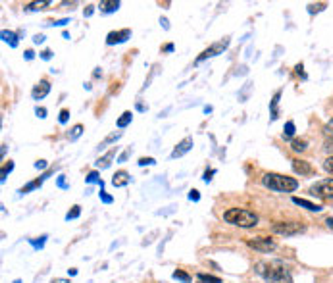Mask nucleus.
I'll use <instances>...</instances> for the list:
<instances>
[{
  "label": "nucleus",
  "instance_id": "obj_1",
  "mask_svg": "<svg viewBox=\"0 0 333 283\" xmlns=\"http://www.w3.org/2000/svg\"><path fill=\"white\" fill-rule=\"evenodd\" d=\"M258 273L266 279V283H293L291 273L287 271L281 262H264L258 264Z\"/></svg>",
  "mask_w": 333,
  "mask_h": 283
},
{
  "label": "nucleus",
  "instance_id": "obj_2",
  "mask_svg": "<svg viewBox=\"0 0 333 283\" xmlns=\"http://www.w3.org/2000/svg\"><path fill=\"white\" fill-rule=\"evenodd\" d=\"M262 183L270 191H277V193H293L298 189V181L295 177H287L281 173H264Z\"/></svg>",
  "mask_w": 333,
  "mask_h": 283
},
{
  "label": "nucleus",
  "instance_id": "obj_3",
  "mask_svg": "<svg viewBox=\"0 0 333 283\" xmlns=\"http://www.w3.org/2000/svg\"><path fill=\"white\" fill-rule=\"evenodd\" d=\"M223 220L231 225H237V227H254L258 223V216L250 210H243V208H229L225 214H223Z\"/></svg>",
  "mask_w": 333,
  "mask_h": 283
},
{
  "label": "nucleus",
  "instance_id": "obj_4",
  "mask_svg": "<svg viewBox=\"0 0 333 283\" xmlns=\"http://www.w3.org/2000/svg\"><path fill=\"white\" fill-rule=\"evenodd\" d=\"M310 195L312 197H318V198H323V200H329L333 198V179H321L318 183H314L310 187Z\"/></svg>",
  "mask_w": 333,
  "mask_h": 283
},
{
  "label": "nucleus",
  "instance_id": "obj_5",
  "mask_svg": "<svg viewBox=\"0 0 333 283\" xmlns=\"http://www.w3.org/2000/svg\"><path fill=\"white\" fill-rule=\"evenodd\" d=\"M304 225H300V223H295V222H285V223H275L273 225V231L279 235H285V237H293V235H298V233H304Z\"/></svg>",
  "mask_w": 333,
  "mask_h": 283
},
{
  "label": "nucleus",
  "instance_id": "obj_6",
  "mask_svg": "<svg viewBox=\"0 0 333 283\" xmlns=\"http://www.w3.org/2000/svg\"><path fill=\"white\" fill-rule=\"evenodd\" d=\"M229 47V39H223V41H218V43H214L212 47L204 50L200 56L197 58V64H200L202 60H206V58H212V56H218V54H222L223 50Z\"/></svg>",
  "mask_w": 333,
  "mask_h": 283
},
{
  "label": "nucleus",
  "instance_id": "obj_7",
  "mask_svg": "<svg viewBox=\"0 0 333 283\" xmlns=\"http://www.w3.org/2000/svg\"><path fill=\"white\" fill-rule=\"evenodd\" d=\"M248 246L250 248H254V250H260V252H270L275 248V241L270 239V237H258V239H252V241H248Z\"/></svg>",
  "mask_w": 333,
  "mask_h": 283
},
{
  "label": "nucleus",
  "instance_id": "obj_8",
  "mask_svg": "<svg viewBox=\"0 0 333 283\" xmlns=\"http://www.w3.org/2000/svg\"><path fill=\"white\" fill-rule=\"evenodd\" d=\"M131 37V29H120V31H110L106 35V45H120L125 43L127 39Z\"/></svg>",
  "mask_w": 333,
  "mask_h": 283
},
{
  "label": "nucleus",
  "instance_id": "obj_9",
  "mask_svg": "<svg viewBox=\"0 0 333 283\" xmlns=\"http://www.w3.org/2000/svg\"><path fill=\"white\" fill-rule=\"evenodd\" d=\"M191 148H193V137H185L181 143H177V147L173 148L172 158H181V156L187 154Z\"/></svg>",
  "mask_w": 333,
  "mask_h": 283
},
{
  "label": "nucleus",
  "instance_id": "obj_10",
  "mask_svg": "<svg viewBox=\"0 0 333 283\" xmlns=\"http://www.w3.org/2000/svg\"><path fill=\"white\" fill-rule=\"evenodd\" d=\"M49 93H50V83L47 79H43V81H39L37 85L33 87L31 97H33V100H41V99H45Z\"/></svg>",
  "mask_w": 333,
  "mask_h": 283
},
{
  "label": "nucleus",
  "instance_id": "obj_11",
  "mask_svg": "<svg viewBox=\"0 0 333 283\" xmlns=\"http://www.w3.org/2000/svg\"><path fill=\"white\" fill-rule=\"evenodd\" d=\"M293 170L296 173H300V175H310V173L314 172V168L306 160H293Z\"/></svg>",
  "mask_w": 333,
  "mask_h": 283
},
{
  "label": "nucleus",
  "instance_id": "obj_12",
  "mask_svg": "<svg viewBox=\"0 0 333 283\" xmlns=\"http://www.w3.org/2000/svg\"><path fill=\"white\" fill-rule=\"evenodd\" d=\"M114 156H116V148H112V150H108L104 156H100L99 160L95 162V166L100 168V170H106V168L112 164V160H114Z\"/></svg>",
  "mask_w": 333,
  "mask_h": 283
},
{
  "label": "nucleus",
  "instance_id": "obj_13",
  "mask_svg": "<svg viewBox=\"0 0 333 283\" xmlns=\"http://www.w3.org/2000/svg\"><path fill=\"white\" fill-rule=\"evenodd\" d=\"M131 181V177H129V173L127 172H116L114 173V177H112V185L114 187H125V185Z\"/></svg>",
  "mask_w": 333,
  "mask_h": 283
},
{
  "label": "nucleus",
  "instance_id": "obj_14",
  "mask_svg": "<svg viewBox=\"0 0 333 283\" xmlns=\"http://www.w3.org/2000/svg\"><path fill=\"white\" fill-rule=\"evenodd\" d=\"M99 8H100V12L112 14L120 8V2H118V0H102V2L99 4Z\"/></svg>",
  "mask_w": 333,
  "mask_h": 283
},
{
  "label": "nucleus",
  "instance_id": "obj_15",
  "mask_svg": "<svg viewBox=\"0 0 333 283\" xmlns=\"http://www.w3.org/2000/svg\"><path fill=\"white\" fill-rule=\"evenodd\" d=\"M293 202H295V204H298V206H302V208L310 210V212H321V206H320V204H314V202H310V200H304V198L295 197V198H293Z\"/></svg>",
  "mask_w": 333,
  "mask_h": 283
},
{
  "label": "nucleus",
  "instance_id": "obj_16",
  "mask_svg": "<svg viewBox=\"0 0 333 283\" xmlns=\"http://www.w3.org/2000/svg\"><path fill=\"white\" fill-rule=\"evenodd\" d=\"M0 37H2V41H4V43H8V45H10L12 49H16V47H18V35H16L14 31H8V29H2Z\"/></svg>",
  "mask_w": 333,
  "mask_h": 283
},
{
  "label": "nucleus",
  "instance_id": "obj_17",
  "mask_svg": "<svg viewBox=\"0 0 333 283\" xmlns=\"http://www.w3.org/2000/svg\"><path fill=\"white\" fill-rule=\"evenodd\" d=\"M279 99H281V91H277V93L273 95V100H271V104H270L271 120H277V116H279V112H277V104H279Z\"/></svg>",
  "mask_w": 333,
  "mask_h": 283
},
{
  "label": "nucleus",
  "instance_id": "obj_18",
  "mask_svg": "<svg viewBox=\"0 0 333 283\" xmlns=\"http://www.w3.org/2000/svg\"><path fill=\"white\" fill-rule=\"evenodd\" d=\"M49 6H52V2L43 0V2H31V4H27L25 10H27V12H31V10H45V8H49Z\"/></svg>",
  "mask_w": 333,
  "mask_h": 283
},
{
  "label": "nucleus",
  "instance_id": "obj_19",
  "mask_svg": "<svg viewBox=\"0 0 333 283\" xmlns=\"http://www.w3.org/2000/svg\"><path fill=\"white\" fill-rule=\"evenodd\" d=\"M45 177H47V175H43V177H39V179H35V181L27 183L25 187H22V189H20V193H22V195H25V193H29V191H33V189L41 187V183H43V179H45Z\"/></svg>",
  "mask_w": 333,
  "mask_h": 283
},
{
  "label": "nucleus",
  "instance_id": "obj_20",
  "mask_svg": "<svg viewBox=\"0 0 333 283\" xmlns=\"http://www.w3.org/2000/svg\"><path fill=\"white\" fill-rule=\"evenodd\" d=\"M131 120H133V114H131V112H124V114H122V118L118 120V127H120V129H124V127H127V125L131 123Z\"/></svg>",
  "mask_w": 333,
  "mask_h": 283
},
{
  "label": "nucleus",
  "instance_id": "obj_21",
  "mask_svg": "<svg viewBox=\"0 0 333 283\" xmlns=\"http://www.w3.org/2000/svg\"><path fill=\"white\" fill-rule=\"evenodd\" d=\"M12 170H14V164H12L10 160H8L6 164H4V166H2V172H0V181H2V183L6 181V175L12 172Z\"/></svg>",
  "mask_w": 333,
  "mask_h": 283
},
{
  "label": "nucleus",
  "instance_id": "obj_22",
  "mask_svg": "<svg viewBox=\"0 0 333 283\" xmlns=\"http://www.w3.org/2000/svg\"><path fill=\"white\" fill-rule=\"evenodd\" d=\"M295 135V122H287L283 129V139H291Z\"/></svg>",
  "mask_w": 333,
  "mask_h": 283
},
{
  "label": "nucleus",
  "instance_id": "obj_23",
  "mask_svg": "<svg viewBox=\"0 0 333 283\" xmlns=\"http://www.w3.org/2000/svg\"><path fill=\"white\" fill-rule=\"evenodd\" d=\"M198 281H204V283H222L220 277H214L210 273H198Z\"/></svg>",
  "mask_w": 333,
  "mask_h": 283
},
{
  "label": "nucleus",
  "instance_id": "obj_24",
  "mask_svg": "<svg viewBox=\"0 0 333 283\" xmlns=\"http://www.w3.org/2000/svg\"><path fill=\"white\" fill-rule=\"evenodd\" d=\"M81 133H83V125H81V123H77V125H74L72 133H68V139H70V141H75V139L81 135Z\"/></svg>",
  "mask_w": 333,
  "mask_h": 283
},
{
  "label": "nucleus",
  "instance_id": "obj_25",
  "mask_svg": "<svg viewBox=\"0 0 333 283\" xmlns=\"http://www.w3.org/2000/svg\"><path fill=\"white\" fill-rule=\"evenodd\" d=\"M306 147H308V143L306 141H300V139H296V141H293V150L295 152H302V150H306Z\"/></svg>",
  "mask_w": 333,
  "mask_h": 283
},
{
  "label": "nucleus",
  "instance_id": "obj_26",
  "mask_svg": "<svg viewBox=\"0 0 333 283\" xmlns=\"http://www.w3.org/2000/svg\"><path fill=\"white\" fill-rule=\"evenodd\" d=\"M173 277H175V279H179V281H183V283H191V275L185 273V271H181V270L173 271Z\"/></svg>",
  "mask_w": 333,
  "mask_h": 283
},
{
  "label": "nucleus",
  "instance_id": "obj_27",
  "mask_svg": "<svg viewBox=\"0 0 333 283\" xmlns=\"http://www.w3.org/2000/svg\"><path fill=\"white\" fill-rule=\"evenodd\" d=\"M79 214H81V208L79 206H72V210L66 214V220L70 222V220H75V218H79Z\"/></svg>",
  "mask_w": 333,
  "mask_h": 283
},
{
  "label": "nucleus",
  "instance_id": "obj_28",
  "mask_svg": "<svg viewBox=\"0 0 333 283\" xmlns=\"http://www.w3.org/2000/svg\"><path fill=\"white\" fill-rule=\"evenodd\" d=\"M120 137H122V133H112V135H108L106 137V139H104V141H102V143H100L99 147L102 148V147H106V145H108V143H114V141H118V139H120Z\"/></svg>",
  "mask_w": 333,
  "mask_h": 283
},
{
  "label": "nucleus",
  "instance_id": "obj_29",
  "mask_svg": "<svg viewBox=\"0 0 333 283\" xmlns=\"http://www.w3.org/2000/svg\"><path fill=\"white\" fill-rule=\"evenodd\" d=\"M323 170L327 173H331L333 175V156H329V158H325V162H323Z\"/></svg>",
  "mask_w": 333,
  "mask_h": 283
},
{
  "label": "nucleus",
  "instance_id": "obj_30",
  "mask_svg": "<svg viewBox=\"0 0 333 283\" xmlns=\"http://www.w3.org/2000/svg\"><path fill=\"white\" fill-rule=\"evenodd\" d=\"M85 181H87V183H99V181H100V179H99V173H97V172H91V173H89V175L85 177Z\"/></svg>",
  "mask_w": 333,
  "mask_h": 283
},
{
  "label": "nucleus",
  "instance_id": "obj_31",
  "mask_svg": "<svg viewBox=\"0 0 333 283\" xmlns=\"http://www.w3.org/2000/svg\"><path fill=\"white\" fill-rule=\"evenodd\" d=\"M295 72H296V75H300L302 79H306V77H308V75L304 74V64H296Z\"/></svg>",
  "mask_w": 333,
  "mask_h": 283
},
{
  "label": "nucleus",
  "instance_id": "obj_32",
  "mask_svg": "<svg viewBox=\"0 0 333 283\" xmlns=\"http://www.w3.org/2000/svg\"><path fill=\"white\" fill-rule=\"evenodd\" d=\"M45 239H47L45 235H43V237H39V241H35V239H31V245L35 246V248H43V245H45Z\"/></svg>",
  "mask_w": 333,
  "mask_h": 283
},
{
  "label": "nucleus",
  "instance_id": "obj_33",
  "mask_svg": "<svg viewBox=\"0 0 333 283\" xmlns=\"http://www.w3.org/2000/svg\"><path fill=\"white\" fill-rule=\"evenodd\" d=\"M100 200H102V202H104V204H110L112 200H114V198L110 197V195H106V193H104V191H102V189H100Z\"/></svg>",
  "mask_w": 333,
  "mask_h": 283
},
{
  "label": "nucleus",
  "instance_id": "obj_34",
  "mask_svg": "<svg viewBox=\"0 0 333 283\" xmlns=\"http://www.w3.org/2000/svg\"><path fill=\"white\" fill-rule=\"evenodd\" d=\"M323 8H325V4H318V6H316V4H310V6H308V12H310V14L320 12V10H323Z\"/></svg>",
  "mask_w": 333,
  "mask_h": 283
},
{
  "label": "nucleus",
  "instance_id": "obj_35",
  "mask_svg": "<svg viewBox=\"0 0 333 283\" xmlns=\"http://www.w3.org/2000/svg\"><path fill=\"white\" fill-rule=\"evenodd\" d=\"M154 164H156L154 158H141L139 160V166H154Z\"/></svg>",
  "mask_w": 333,
  "mask_h": 283
},
{
  "label": "nucleus",
  "instance_id": "obj_36",
  "mask_svg": "<svg viewBox=\"0 0 333 283\" xmlns=\"http://www.w3.org/2000/svg\"><path fill=\"white\" fill-rule=\"evenodd\" d=\"M35 114H37L39 118L43 120V118H47V108H43V106H37V108H35Z\"/></svg>",
  "mask_w": 333,
  "mask_h": 283
},
{
  "label": "nucleus",
  "instance_id": "obj_37",
  "mask_svg": "<svg viewBox=\"0 0 333 283\" xmlns=\"http://www.w3.org/2000/svg\"><path fill=\"white\" fill-rule=\"evenodd\" d=\"M189 200H195V202H198V200H200V195H198L197 189H193V191L189 193Z\"/></svg>",
  "mask_w": 333,
  "mask_h": 283
},
{
  "label": "nucleus",
  "instance_id": "obj_38",
  "mask_svg": "<svg viewBox=\"0 0 333 283\" xmlns=\"http://www.w3.org/2000/svg\"><path fill=\"white\" fill-rule=\"evenodd\" d=\"M214 173H216V170H206V172H204V177H202V179H204L206 183H210V181H212V175H214Z\"/></svg>",
  "mask_w": 333,
  "mask_h": 283
},
{
  "label": "nucleus",
  "instance_id": "obj_39",
  "mask_svg": "<svg viewBox=\"0 0 333 283\" xmlns=\"http://www.w3.org/2000/svg\"><path fill=\"white\" fill-rule=\"evenodd\" d=\"M68 118H70V112L62 110V112H60V118H58V120H60V123H66V122H68Z\"/></svg>",
  "mask_w": 333,
  "mask_h": 283
},
{
  "label": "nucleus",
  "instance_id": "obj_40",
  "mask_svg": "<svg viewBox=\"0 0 333 283\" xmlns=\"http://www.w3.org/2000/svg\"><path fill=\"white\" fill-rule=\"evenodd\" d=\"M49 164H47V160H37L35 162V170H45Z\"/></svg>",
  "mask_w": 333,
  "mask_h": 283
},
{
  "label": "nucleus",
  "instance_id": "obj_41",
  "mask_svg": "<svg viewBox=\"0 0 333 283\" xmlns=\"http://www.w3.org/2000/svg\"><path fill=\"white\" fill-rule=\"evenodd\" d=\"M325 133L333 137V118L329 120V122H327V125H325Z\"/></svg>",
  "mask_w": 333,
  "mask_h": 283
},
{
  "label": "nucleus",
  "instance_id": "obj_42",
  "mask_svg": "<svg viewBox=\"0 0 333 283\" xmlns=\"http://www.w3.org/2000/svg\"><path fill=\"white\" fill-rule=\"evenodd\" d=\"M41 58H43V60H50V58H52V52H50V50H43V52H41Z\"/></svg>",
  "mask_w": 333,
  "mask_h": 283
},
{
  "label": "nucleus",
  "instance_id": "obj_43",
  "mask_svg": "<svg viewBox=\"0 0 333 283\" xmlns=\"http://www.w3.org/2000/svg\"><path fill=\"white\" fill-rule=\"evenodd\" d=\"M93 12H95V6H91V4H89L85 10H83V16H85V18H89V16H91Z\"/></svg>",
  "mask_w": 333,
  "mask_h": 283
},
{
  "label": "nucleus",
  "instance_id": "obj_44",
  "mask_svg": "<svg viewBox=\"0 0 333 283\" xmlns=\"http://www.w3.org/2000/svg\"><path fill=\"white\" fill-rule=\"evenodd\" d=\"M33 43H35V45H41V43H45V35H41V33H39V35H35V37H33Z\"/></svg>",
  "mask_w": 333,
  "mask_h": 283
},
{
  "label": "nucleus",
  "instance_id": "obj_45",
  "mask_svg": "<svg viewBox=\"0 0 333 283\" xmlns=\"http://www.w3.org/2000/svg\"><path fill=\"white\" fill-rule=\"evenodd\" d=\"M33 56H35L33 50H25V60H33Z\"/></svg>",
  "mask_w": 333,
  "mask_h": 283
},
{
  "label": "nucleus",
  "instance_id": "obj_46",
  "mask_svg": "<svg viewBox=\"0 0 333 283\" xmlns=\"http://www.w3.org/2000/svg\"><path fill=\"white\" fill-rule=\"evenodd\" d=\"M127 156H129V150L122 152V154H120V158H118V162H125V160H127Z\"/></svg>",
  "mask_w": 333,
  "mask_h": 283
},
{
  "label": "nucleus",
  "instance_id": "obj_47",
  "mask_svg": "<svg viewBox=\"0 0 333 283\" xmlns=\"http://www.w3.org/2000/svg\"><path fill=\"white\" fill-rule=\"evenodd\" d=\"M66 24H68V20L64 18V20H58V22H50L49 25H66Z\"/></svg>",
  "mask_w": 333,
  "mask_h": 283
},
{
  "label": "nucleus",
  "instance_id": "obj_48",
  "mask_svg": "<svg viewBox=\"0 0 333 283\" xmlns=\"http://www.w3.org/2000/svg\"><path fill=\"white\" fill-rule=\"evenodd\" d=\"M58 185H60L62 189H68V185H66V181H64V175H60V177H58Z\"/></svg>",
  "mask_w": 333,
  "mask_h": 283
},
{
  "label": "nucleus",
  "instance_id": "obj_49",
  "mask_svg": "<svg viewBox=\"0 0 333 283\" xmlns=\"http://www.w3.org/2000/svg\"><path fill=\"white\" fill-rule=\"evenodd\" d=\"M50 283H70V279H60V277H58V279H52Z\"/></svg>",
  "mask_w": 333,
  "mask_h": 283
},
{
  "label": "nucleus",
  "instance_id": "obj_50",
  "mask_svg": "<svg viewBox=\"0 0 333 283\" xmlns=\"http://www.w3.org/2000/svg\"><path fill=\"white\" fill-rule=\"evenodd\" d=\"M327 227H329V229H333V218H327Z\"/></svg>",
  "mask_w": 333,
  "mask_h": 283
},
{
  "label": "nucleus",
  "instance_id": "obj_51",
  "mask_svg": "<svg viewBox=\"0 0 333 283\" xmlns=\"http://www.w3.org/2000/svg\"><path fill=\"white\" fill-rule=\"evenodd\" d=\"M164 50H166V52H172V50H173V45H166V49H164Z\"/></svg>",
  "mask_w": 333,
  "mask_h": 283
},
{
  "label": "nucleus",
  "instance_id": "obj_52",
  "mask_svg": "<svg viewBox=\"0 0 333 283\" xmlns=\"http://www.w3.org/2000/svg\"><path fill=\"white\" fill-rule=\"evenodd\" d=\"M198 283H204V281H198Z\"/></svg>",
  "mask_w": 333,
  "mask_h": 283
}]
</instances>
